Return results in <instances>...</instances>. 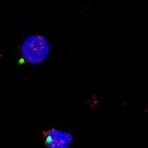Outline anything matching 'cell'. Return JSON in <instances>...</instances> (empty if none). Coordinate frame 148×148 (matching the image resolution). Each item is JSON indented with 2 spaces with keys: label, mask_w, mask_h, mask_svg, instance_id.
<instances>
[{
  "label": "cell",
  "mask_w": 148,
  "mask_h": 148,
  "mask_svg": "<svg viewBox=\"0 0 148 148\" xmlns=\"http://www.w3.org/2000/svg\"><path fill=\"white\" fill-rule=\"evenodd\" d=\"M21 53L26 62L36 64L47 58L49 53V45L43 36H31L23 42Z\"/></svg>",
  "instance_id": "obj_1"
},
{
  "label": "cell",
  "mask_w": 148,
  "mask_h": 148,
  "mask_svg": "<svg viewBox=\"0 0 148 148\" xmlns=\"http://www.w3.org/2000/svg\"><path fill=\"white\" fill-rule=\"evenodd\" d=\"M42 139L46 148H69L73 142V136L69 132L50 128L42 133Z\"/></svg>",
  "instance_id": "obj_2"
}]
</instances>
